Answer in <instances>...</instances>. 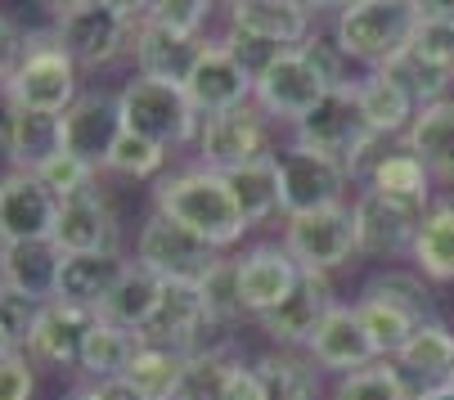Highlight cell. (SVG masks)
<instances>
[{"label":"cell","mask_w":454,"mask_h":400,"mask_svg":"<svg viewBox=\"0 0 454 400\" xmlns=\"http://www.w3.org/2000/svg\"><path fill=\"white\" fill-rule=\"evenodd\" d=\"M153 203H158L162 216H171L176 225L193 230L199 239H207V243L221 247V252L234 247V243L252 230V225L243 221L239 203H234L225 176L212 171V167H203V162L162 176L158 189H153Z\"/></svg>","instance_id":"6da1fadb"},{"label":"cell","mask_w":454,"mask_h":400,"mask_svg":"<svg viewBox=\"0 0 454 400\" xmlns=\"http://www.w3.org/2000/svg\"><path fill=\"white\" fill-rule=\"evenodd\" d=\"M356 315L369 333L378 360H396L410 347L414 333L436 319L432 297L423 288V275H405V271H387V275L369 279L360 302H356Z\"/></svg>","instance_id":"7a4b0ae2"},{"label":"cell","mask_w":454,"mask_h":400,"mask_svg":"<svg viewBox=\"0 0 454 400\" xmlns=\"http://www.w3.org/2000/svg\"><path fill=\"white\" fill-rule=\"evenodd\" d=\"M419 23H423V14L414 0H356V5H347L338 14L333 45L347 59L382 73L387 63H396L414 45Z\"/></svg>","instance_id":"3957f363"},{"label":"cell","mask_w":454,"mask_h":400,"mask_svg":"<svg viewBox=\"0 0 454 400\" xmlns=\"http://www.w3.org/2000/svg\"><path fill=\"white\" fill-rule=\"evenodd\" d=\"M5 99L32 113H50V117H63L77 104V63L59 45L54 32H27L23 63L5 86Z\"/></svg>","instance_id":"277c9868"},{"label":"cell","mask_w":454,"mask_h":400,"mask_svg":"<svg viewBox=\"0 0 454 400\" xmlns=\"http://www.w3.org/2000/svg\"><path fill=\"white\" fill-rule=\"evenodd\" d=\"M121 122L126 130L162 145V149H180L189 140H199L203 130V113L193 108V99L184 95V86H167V82H149L136 77L121 86Z\"/></svg>","instance_id":"5b68a950"},{"label":"cell","mask_w":454,"mask_h":400,"mask_svg":"<svg viewBox=\"0 0 454 400\" xmlns=\"http://www.w3.org/2000/svg\"><path fill=\"white\" fill-rule=\"evenodd\" d=\"M221 261H225L221 247H212L207 239L176 225L162 212H153L136 239V265H145L162 284H207L221 271Z\"/></svg>","instance_id":"8992f818"},{"label":"cell","mask_w":454,"mask_h":400,"mask_svg":"<svg viewBox=\"0 0 454 400\" xmlns=\"http://www.w3.org/2000/svg\"><path fill=\"white\" fill-rule=\"evenodd\" d=\"M378 136L369 130L360 104H356V86H333L329 95H324L315 104V113L306 122H297V149H310V153H324V158H333L342 162L351 176L360 171L369 145Z\"/></svg>","instance_id":"52a82bcc"},{"label":"cell","mask_w":454,"mask_h":400,"mask_svg":"<svg viewBox=\"0 0 454 400\" xmlns=\"http://www.w3.org/2000/svg\"><path fill=\"white\" fill-rule=\"evenodd\" d=\"M351 216H356V252L360 256H401L414 247L419 239V225L427 216V203H405V198H387L378 189H360L356 203H351Z\"/></svg>","instance_id":"ba28073f"},{"label":"cell","mask_w":454,"mask_h":400,"mask_svg":"<svg viewBox=\"0 0 454 400\" xmlns=\"http://www.w3.org/2000/svg\"><path fill=\"white\" fill-rule=\"evenodd\" d=\"M284 247L301 271H319V275L338 271V265H347L356 256V216H351V208L338 203V208L288 216Z\"/></svg>","instance_id":"9c48e42d"},{"label":"cell","mask_w":454,"mask_h":400,"mask_svg":"<svg viewBox=\"0 0 454 400\" xmlns=\"http://www.w3.org/2000/svg\"><path fill=\"white\" fill-rule=\"evenodd\" d=\"M329 95V82H324L301 50H279L262 73H256V108L266 117H279V122H306L315 113V104Z\"/></svg>","instance_id":"30bf717a"},{"label":"cell","mask_w":454,"mask_h":400,"mask_svg":"<svg viewBox=\"0 0 454 400\" xmlns=\"http://www.w3.org/2000/svg\"><path fill=\"white\" fill-rule=\"evenodd\" d=\"M351 171L324 153L310 149H288L279 153V212L284 216H301V212H319V208H338L347 193Z\"/></svg>","instance_id":"8fae6325"},{"label":"cell","mask_w":454,"mask_h":400,"mask_svg":"<svg viewBox=\"0 0 454 400\" xmlns=\"http://www.w3.org/2000/svg\"><path fill=\"white\" fill-rule=\"evenodd\" d=\"M199 158L212 171H234L247 162H262L270 158V130H266V113L256 104L216 113L203 122L199 130Z\"/></svg>","instance_id":"7c38bea8"},{"label":"cell","mask_w":454,"mask_h":400,"mask_svg":"<svg viewBox=\"0 0 454 400\" xmlns=\"http://www.w3.org/2000/svg\"><path fill=\"white\" fill-rule=\"evenodd\" d=\"M212 315H207V297H203V284H162V297H158V310L149 315L140 338L153 342V347H171L180 356H199V351H212L207 347V333H212Z\"/></svg>","instance_id":"4fadbf2b"},{"label":"cell","mask_w":454,"mask_h":400,"mask_svg":"<svg viewBox=\"0 0 454 400\" xmlns=\"http://www.w3.org/2000/svg\"><path fill=\"white\" fill-rule=\"evenodd\" d=\"M252 90H256V77L230 54L225 41H207L203 54H199V63H193L189 82H184V95L193 99V108L203 113V122L216 117V113L243 108L252 99Z\"/></svg>","instance_id":"5bb4252c"},{"label":"cell","mask_w":454,"mask_h":400,"mask_svg":"<svg viewBox=\"0 0 454 400\" xmlns=\"http://www.w3.org/2000/svg\"><path fill=\"white\" fill-rule=\"evenodd\" d=\"M234 275H239V306L243 315H270L301 279V265L288 256L284 243H262L243 256H234Z\"/></svg>","instance_id":"9a60e30c"},{"label":"cell","mask_w":454,"mask_h":400,"mask_svg":"<svg viewBox=\"0 0 454 400\" xmlns=\"http://www.w3.org/2000/svg\"><path fill=\"white\" fill-rule=\"evenodd\" d=\"M59 130H63V149L86 158L90 167H104L117 136L126 130L121 122V99L108 95V90H86L77 95V104L59 117Z\"/></svg>","instance_id":"2e32d148"},{"label":"cell","mask_w":454,"mask_h":400,"mask_svg":"<svg viewBox=\"0 0 454 400\" xmlns=\"http://www.w3.org/2000/svg\"><path fill=\"white\" fill-rule=\"evenodd\" d=\"M59 208L63 203L32 171H10L5 180H0V234H5V243L54 239Z\"/></svg>","instance_id":"e0dca14e"},{"label":"cell","mask_w":454,"mask_h":400,"mask_svg":"<svg viewBox=\"0 0 454 400\" xmlns=\"http://www.w3.org/2000/svg\"><path fill=\"white\" fill-rule=\"evenodd\" d=\"M338 302H333V284L329 275H319V271H301L297 288L270 310L262 315L256 324H262V333L270 342L279 347H306L315 338V328L324 324V315H329Z\"/></svg>","instance_id":"ac0fdd59"},{"label":"cell","mask_w":454,"mask_h":400,"mask_svg":"<svg viewBox=\"0 0 454 400\" xmlns=\"http://www.w3.org/2000/svg\"><path fill=\"white\" fill-rule=\"evenodd\" d=\"M95 310H82V306H68V302H45L41 315H36V328L27 338V360L32 365H45V369H73L82 360V347H86V333L95 328Z\"/></svg>","instance_id":"d6986e66"},{"label":"cell","mask_w":454,"mask_h":400,"mask_svg":"<svg viewBox=\"0 0 454 400\" xmlns=\"http://www.w3.org/2000/svg\"><path fill=\"white\" fill-rule=\"evenodd\" d=\"M54 36H59L63 50L73 54L77 68H104V63H113V59L126 50V41L136 36V27L99 0L95 10H82V14H73V19L54 23Z\"/></svg>","instance_id":"ffe728a7"},{"label":"cell","mask_w":454,"mask_h":400,"mask_svg":"<svg viewBox=\"0 0 454 400\" xmlns=\"http://www.w3.org/2000/svg\"><path fill=\"white\" fill-rule=\"evenodd\" d=\"M306 356H310L315 369H329L338 378L378 365V351L369 342V333H364L356 306H333L329 315H324V324L315 328V338L306 342Z\"/></svg>","instance_id":"44dd1931"},{"label":"cell","mask_w":454,"mask_h":400,"mask_svg":"<svg viewBox=\"0 0 454 400\" xmlns=\"http://www.w3.org/2000/svg\"><path fill=\"white\" fill-rule=\"evenodd\" d=\"M207 41L199 36H180L153 19L136 23V36H131V50H136V68L140 77L149 82H167V86H184L189 73H193V63H199Z\"/></svg>","instance_id":"7402d4cb"},{"label":"cell","mask_w":454,"mask_h":400,"mask_svg":"<svg viewBox=\"0 0 454 400\" xmlns=\"http://www.w3.org/2000/svg\"><path fill=\"white\" fill-rule=\"evenodd\" d=\"M310 10L301 0H230V27L266 41L275 50H297L310 41Z\"/></svg>","instance_id":"603a6c76"},{"label":"cell","mask_w":454,"mask_h":400,"mask_svg":"<svg viewBox=\"0 0 454 400\" xmlns=\"http://www.w3.org/2000/svg\"><path fill=\"white\" fill-rule=\"evenodd\" d=\"M0 149L10 153L14 171H36L45 158H54L63 149L59 117L32 113V108L5 99V108H0Z\"/></svg>","instance_id":"cb8c5ba5"},{"label":"cell","mask_w":454,"mask_h":400,"mask_svg":"<svg viewBox=\"0 0 454 400\" xmlns=\"http://www.w3.org/2000/svg\"><path fill=\"white\" fill-rule=\"evenodd\" d=\"M59 271H63V247L54 239H32V243H5L0 247V284L27 293L41 306L54 302Z\"/></svg>","instance_id":"d4e9b609"},{"label":"cell","mask_w":454,"mask_h":400,"mask_svg":"<svg viewBox=\"0 0 454 400\" xmlns=\"http://www.w3.org/2000/svg\"><path fill=\"white\" fill-rule=\"evenodd\" d=\"M131 271V261H121V252H77V256H63V271H59V302L95 310L104 306V297L117 288V279Z\"/></svg>","instance_id":"484cf974"},{"label":"cell","mask_w":454,"mask_h":400,"mask_svg":"<svg viewBox=\"0 0 454 400\" xmlns=\"http://www.w3.org/2000/svg\"><path fill=\"white\" fill-rule=\"evenodd\" d=\"M54 243L63 247V256H77V252H117V225H113V212H108V203H104L95 189L68 198V203L59 208Z\"/></svg>","instance_id":"4316f807"},{"label":"cell","mask_w":454,"mask_h":400,"mask_svg":"<svg viewBox=\"0 0 454 400\" xmlns=\"http://www.w3.org/2000/svg\"><path fill=\"white\" fill-rule=\"evenodd\" d=\"M392 365L401 369V378H405V387H410L414 396H423V391H432V387H445L450 373H454V333H450L441 319L423 324L414 338H410V347H405Z\"/></svg>","instance_id":"83f0119b"},{"label":"cell","mask_w":454,"mask_h":400,"mask_svg":"<svg viewBox=\"0 0 454 400\" xmlns=\"http://www.w3.org/2000/svg\"><path fill=\"white\" fill-rule=\"evenodd\" d=\"M405 153H414L432 180L454 184V99H436L414 113L405 130Z\"/></svg>","instance_id":"f1b7e54d"},{"label":"cell","mask_w":454,"mask_h":400,"mask_svg":"<svg viewBox=\"0 0 454 400\" xmlns=\"http://www.w3.org/2000/svg\"><path fill=\"white\" fill-rule=\"evenodd\" d=\"M145 338L136 328H121V324H108V319H95V328L86 333V347H82V360L77 369L95 382H117L126 378V369H131V360L140 356Z\"/></svg>","instance_id":"f546056e"},{"label":"cell","mask_w":454,"mask_h":400,"mask_svg":"<svg viewBox=\"0 0 454 400\" xmlns=\"http://www.w3.org/2000/svg\"><path fill=\"white\" fill-rule=\"evenodd\" d=\"M351 86H356V104H360L373 136H401V130H410L419 104L392 73H369V77H360Z\"/></svg>","instance_id":"4dcf8cb0"},{"label":"cell","mask_w":454,"mask_h":400,"mask_svg":"<svg viewBox=\"0 0 454 400\" xmlns=\"http://www.w3.org/2000/svg\"><path fill=\"white\" fill-rule=\"evenodd\" d=\"M410 256H414V265H419L423 279H432V284H454V198L427 208Z\"/></svg>","instance_id":"1f68e13d"},{"label":"cell","mask_w":454,"mask_h":400,"mask_svg":"<svg viewBox=\"0 0 454 400\" xmlns=\"http://www.w3.org/2000/svg\"><path fill=\"white\" fill-rule=\"evenodd\" d=\"M221 176H225L247 225H262L266 216L279 212V153H270L262 162H247V167H234V171H221Z\"/></svg>","instance_id":"d6a6232c"},{"label":"cell","mask_w":454,"mask_h":400,"mask_svg":"<svg viewBox=\"0 0 454 400\" xmlns=\"http://www.w3.org/2000/svg\"><path fill=\"white\" fill-rule=\"evenodd\" d=\"M184 369H189V356H180V351H171V347H153V342H145L121 382L131 387L140 400H180Z\"/></svg>","instance_id":"836d02e7"},{"label":"cell","mask_w":454,"mask_h":400,"mask_svg":"<svg viewBox=\"0 0 454 400\" xmlns=\"http://www.w3.org/2000/svg\"><path fill=\"white\" fill-rule=\"evenodd\" d=\"M158 297H162V279H158V275H149L145 265H131V271H126V275L117 279V288L104 297V306H99V319L145 333L149 315L158 310Z\"/></svg>","instance_id":"e575fe53"},{"label":"cell","mask_w":454,"mask_h":400,"mask_svg":"<svg viewBox=\"0 0 454 400\" xmlns=\"http://www.w3.org/2000/svg\"><path fill=\"white\" fill-rule=\"evenodd\" d=\"M256 378H262V391L266 400H315L319 391V373L310 360H297L288 351H270L252 365Z\"/></svg>","instance_id":"d590c367"},{"label":"cell","mask_w":454,"mask_h":400,"mask_svg":"<svg viewBox=\"0 0 454 400\" xmlns=\"http://www.w3.org/2000/svg\"><path fill=\"white\" fill-rule=\"evenodd\" d=\"M432 176L414 153H387L369 167V189L387 193V198H405V203H427Z\"/></svg>","instance_id":"8d00e7d4"},{"label":"cell","mask_w":454,"mask_h":400,"mask_svg":"<svg viewBox=\"0 0 454 400\" xmlns=\"http://www.w3.org/2000/svg\"><path fill=\"white\" fill-rule=\"evenodd\" d=\"M382 73H392V77L414 95L419 108H427V104H436V99H450L445 90H450V82H454V68H441V63L423 59L419 50H405L396 63H387Z\"/></svg>","instance_id":"74e56055"},{"label":"cell","mask_w":454,"mask_h":400,"mask_svg":"<svg viewBox=\"0 0 454 400\" xmlns=\"http://www.w3.org/2000/svg\"><path fill=\"white\" fill-rule=\"evenodd\" d=\"M333 400H414V391L405 387L401 369L392 360H378L360 373L338 378V396Z\"/></svg>","instance_id":"f35d334b"},{"label":"cell","mask_w":454,"mask_h":400,"mask_svg":"<svg viewBox=\"0 0 454 400\" xmlns=\"http://www.w3.org/2000/svg\"><path fill=\"white\" fill-rule=\"evenodd\" d=\"M32 176L59 198V203H68V198H77V193H90V184H95V167L86 158L68 153V149H59L54 158H45Z\"/></svg>","instance_id":"ab89813d"},{"label":"cell","mask_w":454,"mask_h":400,"mask_svg":"<svg viewBox=\"0 0 454 400\" xmlns=\"http://www.w3.org/2000/svg\"><path fill=\"white\" fill-rule=\"evenodd\" d=\"M104 167L117 171V176H131V180H149V176H158L167 167V149L145 140V136H136V130H121Z\"/></svg>","instance_id":"60d3db41"},{"label":"cell","mask_w":454,"mask_h":400,"mask_svg":"<svg viewBox=\"0 0 454 400\" xmlns=\"http://www.w3.org/2000/svg\"><path fill=\"white\" fill-rule=\"evenodd\" d=\"M234 360H225L216 347L189 356L184 382H180V400H225V382H230Z\"/></svg>","instance_id":"b9f144b4"},{"label":"cell","mask_w":454,"mask_h":400,"mask_svg":"<svg viewBox=\"0 0 454 400\" xmlns=\"http://www.w3.org/2000/svg\"><path fill=\"white\" fill-rule=\"evenodd\" d=\"M36 315H41V302H32L27 293H19L10 284H0V333H5L14 347H27Z\"/></svg>","instance_id":"7bdbcfd3"},{"label":"cell","mask_w":454,"mask_h":400,"mask_svg":"<svg viewBox=\"0 0 454 400\" xmlns=\"http://www.w3.org/2000/svg\"><path fill=\"white\" fill-rule=\"evenodd\" d=\"M203 297H207V315H212V324H216V328H225V324H234V319L243 315V306H239L234 256H225V261H221V271L203 284Z\"/></svg>","instance_id":"ee69618b"},{"label":"cell","mask_w":454,"mask_h":400,"mask_svg":"<svg viewBox=\"0 0 454 400\" xmlns=\"http://www.w3.org/2000/svg\"><path fill=\"white\" fill-rule=\"evenodd\" d=\"M149 19L180 32V36H199V27L212 19V0H153Z\"/></svg>","instance_id":"f6af8a7d"},{"label":"cell","mask_w":454,"mask_h":400,"mask_svg":"<svg viewBox=\"0 0 454 400\" xmlns=\"http://www.w3.org/2000/svg\"><path fill=\"white\" fill-rule=\"evenodd\" d=\"M423 59L441 63V68H454V23H441V19H423L419 32H414V45Z\"/></svg>","instance_id":"bcb514c9"},{"label":"cell","mask_w":454,"mask_h":400,"mask_svg":"<svg viewBox=\"0 0 454 400\" xmlns=\"http://www.w3.org/2000/svg\"><path fill=\"white\" fill-rule=\"evenodd\" d=\"M32 391H36V373L27 351L0 356V400H32Z\"/></svg>","instance_id":"7dc6e473"},{"label":"cell","mask_w":454,"mask_h":400,"mask_svg":"<svg viewBox=\"0 0 454 400\" xmlns=\"http://www.w3.org/2000/svg\"><path fill=\"white\" fill-rule=\"evenodd\" d=\"M297 50L306 54L310 68H315L324 82H329V90H333V86H347V82H342V59H347V54H342L338 45H329V41L310 36V41H306V45H297Z\"/></svg>","instance_id":"c3c4849f"},{"label":"cell","mask_w":454,"mask_h":400,"mask_svg":"<svg viewBox=\"0 0 454 400\" xmlns=\"http://www.w3.org/2000/svg\"><path fill=\"white\" fill-rule=\"evenodd\" d=\"M23 45H27L23 27H19L14 19L0 14V90H5V86H10V77L19 73V63H23Z\"/></svg>","instance_id":"681fc988"},{"label":"cell","mask_w":454,"mask_h":400,"mask_svg":"<svg viewBox=\"0 0 454 400\" xmlns=\"http://www.w3.org/2000/svg\"><path fill=\"white\" fill-rule=\"evenodd\" d=\"M225 400H266V391H262V378H256V369H247V365H239V360H234V369H230V382H225Z\"/></svg>","instance_id":"f907efd6"},{"label":"cell","mask_w":454,"mask_h":400,"mask_svg":"<svg viewBox=\"0 0 454 400\" xmlns=\"http://www.w3.org/2000/svg\"><path fill=\"white\" fill-rule=\"evenodd\" d=\"M104 5H108V10H117L131 27H136V23H145V19L153 14V0H104Z\"/></svg>","instance_id":"816d5d0a"},{"label":"cell","mask_w":454,"mask_h":400,"mask_svg":"<svg viewBox=\"0 0 454 400\" xmlns=\"http://www.w3.org/2000/svg\"><path fill=\"white\" fill-rule=\"evenodd\" d=\"M99 0H45V10L63 23V19H73V14H82V10H95Z\"/></svg>","instance_id":"f5cc1de1"},{"label":"cell","mask_w":454,"mask_h":400,"mask_svg":"<svg viewBox=\"0 0 454 400\" xmlns=\"http://www.w3.org/2000/svg\"><path fill=\"white\" fill-rule=\"evenodd\" d=\"M423 19H441V23H454V0H414Z\"/></svg>","instance_id":"db71d44e"},{"label":"cell","mask_w":454,"mask_h":400,"mask_svg":"<svg viewBox=\"0 0 454 400\" xmlns=\"http://www.w3.org/2000/svg\"><path fill=\"white\" fill-rule=\"evenodd\" d=\"M301 5H306L310 14H319V10H338V14H342L347 5H356V0H301Z\"/></svg>","instance_id":"11a10c76"},{"label":"cell","mask_w":454,"mask_h":400,"mask_svg":"<svg viewBox=\"0 0 454 400\" xmlns=\"http://www.w3.org/2000/svg\"><path fill=\"white\" fill-rule=\"evenodd\" d=\"M414 400H454V387L445 382V387H432V391H423V396H414Z\"/></svg>","instance_id":"9f6ffc18"},{"label":"cell","mask_w":454,"mask_h":400,"mask_svg":"<svg viewBox=\"0 0 454 400\" xmlns=\"http://www.w3.org/2000/svg\"><path fill=\"white\" fill-rule=\"evenodd\" d=\"M73 400H108V396H104V391H99V387H86V391H77V396H73Z\"/></svg>","instance_id":"6f0895ef"},{"label":"cell","mask_w":454,"mask_h":400,"mask_svg":"<svg viewBox=\"0 0 454 400\" xmlns=\"http://www.w3.org/2000/svg\"><path fill=\"white\" fill-rule=\"evenodd\" d=\"M10 351H19V347H14V342L5 338V333H0V356H10Z\"/></svg>","instance_id":"680465c9"},{"label":"cell","mask_w":454,"mask_h":400,"mask_svg":"<svg viewBox=\"0 0 454 400\" xmlns=\"http://www.w3.org/2000/svg\"><path fill=\"white\" fill-rule=\"evenodd\" d=\"M0 247H5V234H0Z\"/></svg>","instance_id":"91938a15"},{"label":"cell","mask_w":454,"mask_h":400,"mask_svg":"<svg viewBox=\"0 0 454 400\" xmlns=\"http://www.w3.org/2000/svg\"><path fill=\"white\" fill-rule=\"evenodd\" d=\"M450 387H454V373H450Z\"/></svg>","instance_id":"94428289"}]
</instances>
